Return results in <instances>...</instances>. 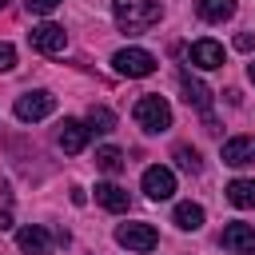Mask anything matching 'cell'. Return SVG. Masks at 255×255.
Segmentation results:
<instances>
[{
    "mask_svg": "<svg viewBox=\"0 0 255 255\" xmlns=\"http://www.w3.org/2000/svg\"><path fill=\"white\" fill-rule=\"evenodd\" d=\"M112 12H116L120 32H128V36H139V32L155 28L159 16H163L159 0H112Z\"/></svg>",
    "mask_w": 255,
    "mask_h": 255,
    "instance_id": "1",
    "label": "cell"
},
{
    "mask_svg": "<svg viewBox=\"0 0 255 255\" xmlns=\"http://www.w3.org/2000/svg\"><path fill=\"white\" fill-rule=\"evenodd\" d=\"M131 116H135V124L143 131H167L171 128V108H167L163 96H139L135 108H131Z\"/></svg>",
    "mask_w": 255,
    "mask_h": 255,
    "instance_id": "2",
    "label": "cell"
},
{
    "mask_svg": "<svg viewBox=\"0 0 255 255\" xmlns=\"http://www.w3.org/2000/svg\"><path fill=\"white\" fill-rule=\"evenodd\" d=\"M112 64H116V72L128 76V80H143V76L155 72V56L143 52V48H120V52L112 56Z\"/></svg>",
    "mask_w": 255,
    "mask_h": 255,
    "instance_id": "3",
    "label": "cell"
},
{
    "mask_svg": "<svg viewBox=\"0 0 255 255\" xmlns=\"http://www.w3.org/2000/svg\"><path fill=\"white\" fill-rule=\"evenodd\" d=\"M52 112H56V96L44 92V88L24 92V96L16 100V120H24V124H36V120H44V116H52Z\"/></svg>",
    "mask_w": 255,
    "mask_h": 255,
    "instance_id": "4",
    "label": "cell"
},
{
    "mask_svg": "<svg viewBox=\"0 0 255 255\" xmlns=\"http://www.w3.org/2000/svg\"><path fill=\"white\" fill-rule=\"evenodd\" d=\"M116 243L128 247V251H151L159 243V235H155L151 223H120L116 227Z\"/></svg>",
    "mask_w": 255,
    "mask_h": 255,
    "instance_id": "5",
    "label": "cell"
},
{
    "mask_svg": "<svg viewBox=\"0 0 255 255\" xmlns=\"http://www.w3.org/2000/svg\"><path fill=\"white\" fill-rule=\"evenodd\" d=\"M28 44H32L36 52H44V56H56V52L68 48V32H64L60 24H36V28L28 32Z\"/></svg>",
    "mask_w": 255,
    "mask_h": 255,
    "instance_id": "6",
    "label": "cell"
},
{
    "mask_svg": "<svg viewBox=\"0 0 255 255\" xmlns=\"http://www.w3.org/2000/svg\"><path fill=\"white\" fill-rule=\"evenodd\" d=\"M143 191H147V199H171L175 195V175H171V167H147L143 171Z\"/></svg>",
    "mask_w": 255,
    "mask_h": 255,
    "instance_id": "7",
    "label": "cell"
},
{
    "mask_svg": "<svg viewBox=\"0 0 255 255\" xmlns=\"http://www.w3.org/2000/svg\"><path fill=\"white\" fill-rule=\"evenodd\" d=\"M88 135H92V128H88V124H80V120H64V124H60V131H56V143H60L68 155H76V151H84V147H88Z\"/></svg>",
    "mask_w": 255,
    "mask_h": 255,
    "instance_id": "8",
    "label": "cell"
},
{
    "mask_svg": "<svg viewBox=\"0 0 255 255\" xmlns=\"http://www.w3.org/2000/svg\"><path fill=\"white\" fill-rule=\"evenodd\" d=\"M223 247L235 255H255V227L251 223H227L223 227Z\"/></svg>",
    "mask_w": 255,
    "mask_h": 255,
    "instance_id": "9",
    "label": "cell"
},
{
    "mask_svg": "<svg viewBox=\"0 0 255 255\" xmlns=\"http://www.w3.org/2000/svg\"><path fill=\"white\" fill-rule=\"evenodd\" d=\"M223 163L231 167H243V163H255V135H235L223 143Z\"/></svg>",
    "mask_w": 255,
    "mask_h": 255,
    "instance_id": "10",
    "label": "cell"
},
{
    "mask_svg": "<svg viewBox=\"0 0 255 255\" xmlns=\"http://www.w3.org/2000/svg\"><path fill=\"white\" fill-rule=\"evenodd\" d=\"M191 64L195 68H223V44H215V40H195L191 44Z\"/></svg>",
    "mask_w": 255,
    "mask_h": 255,
    "instance_id": "11",
    "label": "cell"
},
{
    "mask_svg": "<svg viewBox=\"0 0 255 255\" xmlns=\"http://www.w3.org/2000/svg\"><path fill=\"white\" fill-rule=\"evenodd\" d=\"M179 88H183V100H187L191 108H199L203 116L211 112V92H207V84H203V80H195V76H187V72H183V76H179Z\"/></svg>",
    "mask_w": 255,
    "mask_h": 255,
    "instance_id": "12",
    "label": "cell"
},
{
    "mask_svg": "<svg viewBox=\"0 0 255 255\" xmlns=\"http://www.w3.org/2000/svg\"><path fill=\"white\" fill-rule=\"evenodd\" d=\"M16 243H20V251H28V255H48V247H52V235L44 231V227H20L16 231Z\"/></svg>",
    "mask_w": 255,
    "mask_h": 255,
    "instance_id": "13",
    "label": "cell"
},
{
    "mask_svg": "<svg viewBox=\"0 0 255 255\" xmlns=\"http://www.w3.org/2000/svg\"><path fill=\"white\" fill-rule=\"evenodd\" d=\"M195 12L207 24H223V20L235 16V0H195Z\"/></svg>",
    "mask_w": 255,
    "mask_h": 255,
    "instance_id": "14",
    "label": "cell"
},
{
    "mask_svg": "<svg viewBox=\"0 0 255 255\" xmlns=\"http://www.w3.org/2000/svg\"><path fill=\"white\" fill-rule=\"evenodd\" d=\"M227 203L231 207H255V179H231L227 183Z\"/></svg>",
    "mask_w": 255,
    "mask_h": 255,
    "instance_id": "15",
    "label": "cell"
},
{
    "mask_svg": "<svg viewBox=\"0 0 255 255\" xmlns=\"http://www.w3.org/2000/svg\"><path fill=\"white\" fill-rule=\"evenodd\" d=\"M96 199H100L108 211H128V191L116 187V183H96Z\"/></svg>",
    "mask_w": 255,
    "mask_h": 255,
    "instance_id": "16",
    "label": "cell"
},
{
    "mask_svg": "<svg viewBox=\"0 0 255 255\" xmlns=\"http://www.w3.org/2000/svg\"><path fill=\"white\" fill-rule=\"evenodd\" d=\"M171 219H175L179 231H195V227H203V207L199 203H179Z\"/></svg>",
    "mask_w": 255,
    "mask_h": 255,
    "instance_id": "17",
    "label": "cell"
},
{
    "mask_svg": "<svg viewBox=\"0 0 255 255\" xmlns=\"http://www.w3.org/2000/svg\"><path fill=\"white\" fill-rule=\"evenodd\" d=\"M88 128H92V131H100V135H104V131H112V128H116V112H112V108H104V104H92V108H88Z\"/></svg>",
    "mask_w": 255,
    "mask_h": 255,
    "instance_id": "18",
    "label": "cell"
},
{
    "mask_svg": "<svg viewBox=\"0 0 255 255\" xmlns=\"http://www.w3.org/2000/svg\"><path fill=\"white\" fill-rule=\"evenodd\" d=\"M96 167H100V171H108V175L124 171V151H120V147H112V143H108V147H100V151H96Z\"/></svg>",
    "mask_w": 255,
    "mask_h": 255,
    "instance_id": "19",
    "label": "cell"
},
{
    "mask_svg": "<svg viewBox=\"0 0 255 255\" xmlns=\"http://www.w3.org/2000/svg\"><path fill=\"white\" fill-rule=\"evenodd\" d=\"M171 155H175V163H179L183 171H199V167H203V163H199V151H195V147H187V143H179Z\"/></svg>",
    "mask_w": 255,
    "mask_h": 255,
    "instance_id": "20",
    "label": "cell"
},
{
    "mask_svg": "<svg viewBox=\"0 0 255 255\" xmlns=\"http://www.w3.org/2000/svg\"><path fill=\"white\" fill-rule=\"evenodd\" d=\"M16 68V48L8 40H0V72H12Z\"/></svg>",
    "mask_w": 255,
    "mask_h": 255,
    "instance_id": "21",
    "label": "cell"
},
{
    "mask_svg": "<svg viewBox=\"0 0 255 255\" xmlns=\"http://www.w3.org/2000/svg\"><path fill=\"white\" fill-rule=\"evenodd\" d=\"M24 8H28V12L48 16V12H56V8H60V0H24Z\"/></svg>",
    "mask_w": 255,
    "mask_h": 255,
    "instance_id": "22",
    "label": "cell"
},
{
    "mask_svg": "<svg viewBox=\"0 0 255 255\" xmlns=\"http://www.w3.org/2000/svg\"><path fill=\"white\" fill-rule=\"evenodd\" d=\"M235 48H239V52H251V48H255V36H251V32H239V36H235Z\"/></svg>",
    "mask_w": 255,
    "mask_h": 255,
    "instance_id": "23",
    "label": "cell"
},
{
    "mask_svg": "<svg viewBox=\"0 0 255 255\" xmlns=\"http://www.w3.org/2000/svg\"><path fill=\"white\" fill-rule=\"evenodd\" d=\"M8 227H12V215H8V211H0V231H8Z\"/></svg>",
    "mask_w": 255,
    "mask_h": 255,
    "instance_id": "24",
    "label": "cell"
},
{
    "mask_svg": "<svg viewBox=\"0 0 255 255\" xmlns=\"http://www.w3.org/2000/svg\"><path fill=\"white\" fill-rule=\"evenodd\" d=\"M247 76H251V84H255V60H251V64H247Z\"/></svg>",
    "mask_w": 255,
    "mask_h": 255,
    "instance_id": "25",
    "label": "cell"
},
{
    "mask_svg": "<svg viewBox=\"0 0 255 255\" xmlns=\"http://www.w3.org/2000/svg\"><path fill=\"white\" fill-rule=\"evenodd\" d=\"M4 4H8V0H0V8H4Z\"/></svg>",
    "mask_w": 255,
    "mask_h": 255,
    "instance_id": "26",
    "label": "cell"
}]
</instances>
